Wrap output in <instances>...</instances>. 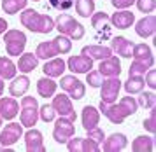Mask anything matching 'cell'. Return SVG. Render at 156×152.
<instances>
[{
	"label": "cell",
	"mask_w": 156,
	"mask_h": 152,
	"mask_svg": "<svg viewBox=\"0 0 156 152\" xmlns=\"http://www.w3.org/2000/svg\"><path fill=\"white\" fill-rule=\"evenodd\" d=\"M139 109V105H137V100L132 98L130 95L125 98H121L119 103H104V102H100L98 105V110L105 116L112 124H121V123H125V119L130 117V116H133L135 112Z\"/></svg>",
	"instance_id": "1"
},
{
	"label": "cell",
	"mask_w": 156,
	"mask_h": 152,
	"mask_svg": "<svg viewBox=\"0 0 156 152\" xmlns=\"http://www.w3.org/2000/svg\"><path fill=\"white\" fill-rule=\"evenodd\" d=\"M20 21L25 28H28L34 33H49L55 30V19L48 14H41L34 9H25L20 14Z\"/></svg>",
	"instance_id": "2"
},
{
	"label": "cell",
	"mask_w": 156,
	"mask_h": 152,
	"mask_svg": "<svg viewBox=\"0 0 156 152\" xmlns=\"http://www.w3.org/2000/svg\"><path fill=\"white\" fill-rule=\"evenodd\" d=\"M55 28L70 40H81L84 37V26L69 14H60L55 21Z\"/></svg>",
	"instance_id": "3"
},
{
	"label": "cell",
	"mask_w": 156,
	"mask_h": 152,
	"mask_svg": "<svg viewBox=\"0 0 156 152\" xmlns=\"http://www.w3.org/2000/svg\"><path fill=\"white\" fill-rule=\"evenodd\" d=\"M39 121V103L34 96L21 98V112H20V123L23 128H34Z\"/></svg>",
	"instance_id": "4"
},
{
	"label": "cell",
	"mask_w": 156,
	"mask_h": 152,
	"mask_svg": "<svg viewBox=\"0 0 156 152\" xmlns=\"http://www.w3.org/2000/svg\"><path fill=\"white\" fill-rule=\"evenodd\" d=\"M4 42H5V51L9 56H20L23 54L27 46V35L20 30H7L4 33Z\"/></svg>",
	"instance_id": "5"
},
{
	"label": "cell",
	"mask_w": 156,
	"mask_h": 152,
	"mask_svg": "<svg viewBox=\"0 0 156 152\" xmlns=\"http://www.w3.org/2000/svg\"><path fill=\"white\" fill-rule=\"evenodd\" d=\"M53 109L56 112V116L60 117H67L70 119L72 123H76V110H74V105H72V100L70 96H67L63 93H60V95H53Z\"/></svg>",
	"instance_id": "6"
},
{
	"label": "cell",
	"mask_w": 156,
	"mask_h": 152,
	"mask_svg": "<svg viewBox=\"0 0 156 152\" xmlns=\"http://www.w3.org/2000/svg\"><path fill=\"white\" fill-rule=\"evenodd\" d=\"M121 81L119 77H107L104 82L100 84V102L104 103H114L118 100V95H119L121 89Z\"/></svg>",
	"instance_id": "7"
},
{
	"label": "cell",
	"mask_w": 156,
	"mask_h": 152,
	"mask_svg": "<svg viewBox=\"0 0 156 152\" xmlns=\"http://www.w3.org/2000/svg\"><path fill=\"white\" fill-rule=\"evenodd\" d=\"M74 133H76V126H74L70 119L67 117L56 119L55 128H53V138H55L56 143H67L69 138L74 136Z\"/></svg>",
	"instance_id": "8"
},
{
	"label": "cell",
	"mask_w": 156,
	"mask_h": 152,
	"mask_svg": "<svg viewBox=\"0 0 156 152\" xmlns=\"http://www.w3.org/2000/svg\"><path fill=\"white\" fill-rule=\"evenodd\" d=\"M60 86H62L63 91L69 93L70 100H81V98H84V93H86L84 84L81 82L79 79H76L74 75H62Z\"/></svg>",
	"instance_id": "9"
},
{
	"label": "cell",
	"mask_w": 156,
	"mask_h": 152,
	"mask_svg": "<svg viewBox=\"0 0 156 152\" xmlns=\"http://www.w3.org/2000/svg\"><path fill=\"white\" fill-rule=\"evenodd\" d=\"M21 136H23L21 123H11V124H7L2 130V133H0V142H2V145L11 147V145H14Z\"/></svg>",
	"instance_id": "10"
},
{
	"label": "cell",
	"mask_w": 156,
	"mask_h": 152,
	"mask_svg": "<svg viewBox=\"0 0 156 152\" xmlns=\"http://www.w3.org/2000/svg\"><path fill=\"white\" fill-rule=\"evenodd\" d=\"M67 149L70 152H98L100 150V143H97L91 138H69L67 142Z\"/></svg>",
	"instance_id": "11"
},
{
	"label": "cell",
	"mask_w": 156,
	"mask_h": 152,
	"mask_svg": "<svg viewBox=\"0 0 156 152\" xmlns=\"http://www.w3.org/2000/svg\"><path fill=\"white\" fill-rule=\"evenodd\" d=\"M25 149L28 152H46L42 133L39 131V130L30 128L28 131L25 133Z\"/></svg>",
	"instance_id": "12"
},
{
	"label": "cell",
	"mask_w": 156,
	"mask_h": 152,
	"mask_svg": "<svg viewBox=\"0 0 156 152\" xmlns=\"http://www.w3.org/2000/svg\"><path fill=\"white\" fill-rule=\"evenodd\" d=\"M67 67L70 72L74 74H88L90 70L93 68V60L88 58V56H70L69 61H67Z\"/></svg>",
	"instance_id": "13"
},
{
	"label": "cell",
	"mask_w": 156,
	"mask_h": 152,
	"mask_svg": "<svg viewBox=\"0 0 156 152\" xmlns=\"http://www.w3.org/2000/svg\"><path fill=\"white\" fill-rule=\"evenodd\" d=\"M98 72L102 74V77H119L121 61L118 60V56H109L107 60H102Z\"/></svg>",
	"instance_id": "14"
},
{
	"label": "cell",
	"mask_w": 156,
	"mask_h": 152,
	"mask_svg": "<svg viewBox=\"0 0 156 152\" xmlns=\"http://www.w3.org/2000/svg\"><path fill=\"white\" fill-rule=\"evenodd\" d=\"M109 21L112 23L114 28L126 30V28H130L135 23V16H133V12H130V11H126V9H123V11H116V12L109 18Z\"/></svg>",
	"instance_id": "15"
},
{
	"label": "cell",
	"mask_w": 156,
	"mask_h": 152,
	"mask_svg": "<svg viewBox=\"0 0 156 152\" xmlns=\"http://www.w3.org/2000/svg\"><path fill=\"white\" fill-rule=\"evenodd\" d=\"M154 30H156V18L153 14H149L146 18L139 19L137 25H135V32H137V35L142 37V39L153 37V35H154Z\"/></svg>",
	"instance_id": "16"
},
{
	"label": "cell",
	"mask_w": 156,
	"mask_h": 152,
	"mask_svg": "<svg viewBox=\"0 0 156 152\" xmlns=\"http://www.w3.org/2000/svg\"><path fill=\"white\" fill-rule=\"evenodd\" d=\"M128 138L123 133H112L109 138H104V150L105 152H119L123 149H126Z\"/></svg>",
	"instance_id": "17"
},
{
	"label": "cell",
	"mask_w": 156,
	"mask_h": 152,
	"mask_svg": "<svg viewBox=\"0 0 156 152\" xmlns=\"http://www.w3.org/2000/svg\"><path fill=\"white\" fill-rule=\"evenodd\" d=\"M20 112V103L14 98H0V116L5 121H12Z\"/></svg>",
	"instance_id": "18"
},
{
	"label": "cell",
	"mask_w": 156,
	"mask_h": 152,
	"mask_svg": "<svg viewBox=\"0 0 156 152\" xmlns=\"http://www.w3.org/2000/svg\"><path fill=\"white\" fill-rule=\"evenodd\" d=\"M81 121H83V128L86 131L91 130L95 126H98V121H100V110L93 105H86L83 109V116H81Z\"/></svg>",
	"instance_id": "19"
},
{
	"label": "cell",
	"mask_w": 156,
	"mask_h": 152,
	"mask_svg": "<svg viewBox=\"0 0 156 152\" xmlns=\"http://www.w3.org/2000/svg\"><path fill=\"white\" fill-rule=\"evenodd\" d=\"M132 56H133V60H137V61H144V63H147L149 67H154L153 49L149 47L147 44H133Z\"/></svg>",
	"instance_id": "20"
},
{
	"label": "cell",
	"mask_w": 156,
	"mask_h": 152,
	"mask_svg": "<svg viewBox=\"0 0 156 152\" xmlns=\"http://www.w3.org/2000/svg\"><path fill=\"white\" fill-rule=\"evenodd\" d=\"M65 67H67V63H65L62 58H51V60L46 61L42 72L46 74V77L55 79V77H62V75H63Z\"/></svg>",
	"instance_id": "21"
},
{
	"label": "cell",
	"mask_w": 156,
	"mask_h": 152,
	"mask_svg": "<svg viewBox=\"0 0 156 152\" xmlns=\"http://www.w3.org/2000/svg\"><path fill=\"white\" fill-rule=\"evenodd\" d=\"M111 49L116 51L121 58H132V49H133V42L128 40L126 37H114L111 42Z\"/></svg>",
	"instance_id": "22"
},
{
	"label": "cell",
	"mask_w": 156,
	"mask_h": 152,
	"mask_svg": "<svg viewBox=\"0 0 156 152\" xmlns=\"http://www.w3.org/2000/svg\"><path fill=\"white\" fill-rule=\"evenodd\" d=\"M83 56H88L91 60H107L109 56H112V49L105 47V46H84L81 51Z\"/></svg>",
	"instance_id": "23"
},
{
	"label": "cell",
	"mask_w": 156,
	"mask_h": 152,
	"mask_svg": "<svg viewBox=\"0 0 156 152\" xmlns=\"http://www.w3.org/2000/svg\"><path fill=\"white\" fill-rule=\"evenodd\" d=\"M37 65H39V58L35 56V53H23L20 54L16 68H20V72L23 74H30L37 68Z\"/></svg>",
	"instance_id": "24"
},
{
	"label": "cell",
	"mask_w": 156,
	"mask_h": 152,
	"mask_svg": "<svg viewBox=\"0 0 156 152\" xmlns=\"http://www.w3.org/2000/svg\"><path fill=\"white\" fill-rule=\"evenodd\" d=\"M60 54V51H58L56 44L55 40H48V42H41L35 49V56L39 60H51V58H55V56Z\"/></svg>",
	"instance_id": "25"
},
{
	"label": "cell",
	"mask_w": 156,
	"mask_h": 152,
	"mask_svg": "<svg viewBox=\"0 0 156 152\" xmlns=\"http://www.w3.org/2000/svg\"><path fill=\"white\" fill-rule=\"evenodd\" d=\"M30 88V79L27 75H20V77H14L12 82L9 84V93L11 96H25V93L28 91Z\"/></svg>",
	"instance_id": "26"
},
{
	"label": "cell",
	"mask_w": 156,
	"mask_h": 152,
	"mask_svg": "<svg viewBox=\"0 0 156 152\" xmlns=\"http://www.w3.org/2000/svg\"><path fill=\"white\" fill-rule=\"evenodd\" d=\"M56 88H58V84L51 77H42V79L37 81V93H39V96H42V98H51L56 93Z\"/></svg>",
	"instance_id": "27"
},
{
	"label": "cell",
	"mask_w": 156,
	"mask_h": 152,
	"mask_svg": "<svg viewBox=\"0 0 156 152\" xmlns=\"http://www.w3.org/2000/svg\"><path fill=\"white\" fill-rule=\"evenodd\" d=\"M154 149V138L153 136H137L132 143V150L133 152H151Z\"/></svg>",
	"instance_id": "28"
},
{
	"label": "cell",
	"mask_w": 156,
	"mask_h": 152,
	"mask_svg": "<svg viewBox=\"0 0 156 152\" xmlns=\"http://www.w3.org/2000/svg\"><path fill=\"white\" fill-rule=\"evenodd\" d=\"M16 65L11 58H0V77L4 81H9V79H14L16 77Z\"/></svg>",
	"instance_id": "29"
},
{
	"label": "cell",
	"mask_w": 156,
	"mask_h": 152,
	"mask_svg": "<svg viewBox=\"0 0 156 152\" xmlns=\"http://www.w3.org/2000/svg\"><path fill=\"white\" fill-rule=\"evenodd\" d=\"M123 84H125V89H126L128 95H137V93H140V91L144 89V86H146L144 77H139V75H130L128 81L123 82Z\"/></svg>",
	"instance_id": "30"
},
{
	"label": "cell",
	"mask_w": 156,
	"mask_h": 152,
	"mask_svg": "<svg viewBox=\"0 0 156 152\" xmlns=\"http://www.w3.org/2000/svg\"><path fill=\"white\" fill-rule=\"evenodd\" d=\"M76 12L81 18H90L95 12V0H76Z\"/></svg>",
	"instance_id": "31"
},
{
	"label": "cell",
	"mask_w": 156,
	"mask_h": 152,
	"mask_svg": "<svg viewBox=\"0 0 156 152\" xmlns=\"http://www.w3.org/2000/svg\"><path fill=\"white\" fill-rule=\"evenodd\" d=\"M28 0H2V9L5 14H16L25 9Z\"/></svg>",
	"instance_id": "32"
},
{
	"label": "cell",
	"mask_w": 156,
	"mask_h": 152,
	"mask_svg": "<svg viewBox=\"0 0 156 152\" xmlns=\"http://www.w3.org/2000/svg\"><path fill=\"white\" fill-rule=\"evenodd\" d=\"M109 14L107 12H93L91 14V25L95 30H102V28H107L109 30Z\"/></svg>",
	"instance_id": "33"
},
{
	"label": "cell",
	"mask_w": 156,
	"mask_h": 152,
	"mask_svg": "<svg viewBox=\"0 0 156 152\" xmlns=\"http://www.w3.org/2000/svg\"><path fill=\"white\" fill-rule=\"evenodd\" d=\"M53 40H55V44H56L60 54H69V53L72 51V40L69 39V37H65V35L60 33L58 37H55Z\"/></svg>",
	"instance_id": "34"
},
{
	"label": "cell",
	"mask_w": 156,
	"mask_h": 152,
	"mask_svg": "<svg viewBox=\"0 0 156 152\" xmlns=\"http://www.w3.org/2000/svg\"><path fill=\"white\" fill-rule=\"evenodd\" d=\"M56 117V112L53 109V105L44 103L42 107H39V119H42L44 123H53Z\"/></svg>",
	"instance_id": "35"
},
{
	"label": "cell",
	"mask_w": 156,
	"mask_h": 152,
	"mask_svg": "<svg viewBox=\"0 0 156 152\" xmlns=\"http://www.w3.org/2000/svg\"><path fill=\"white\" fill-rule=\"evenodd\" d=\"M149 68H153V67H149L147 63H144V61H137V60H133V63L130 65V70H128V75L144 77Z\"/></svg>",
	"instance_id": "36"
},
{
	"label": "cell",
	"mask_w": 156,
	"mask_h": 152,
	"mask_svg": "<svg viewBox=\"0 0 156 152\" xmlns=\"http://www.w3.org/2000/svg\"><path fill=\"white\" fill-rule=\"evenodd\" d=\"M154 103H156V96L153 91L149 93H142L140 91V96L137 100V105L139 107H144V109H154Z\"/></svg>",
	"instance_id": "37"
},
{
	"label": "cell",
	"mask_w": 156,
	"mask_h": 152,
	"mask_svg": "<svg viewBox=\"0 0 156 152\" xmlns=\"http://www.w3.org/2000/svg\"><path fill=\"white\" fill-rule=\"evenodd\" d=\"M135 4H137V9H139L140 12L151 14L156 7V0H135Z\"/></svg>",
	"instance_id": "38"
},
{
	"label": "cell",
	"mask_w": 156,
	"mask_h": 152,
	"mask_svg": "<svg viewBox=\"0 0 156 152\" xmlns=\"http://www.w3.org/2000/svg\"><path fill=\"white\" fill-rule=\"evenodd\" d=\"M86 82L90 84L91 88H100V84L104 82V79H102V74H100L98 70L88 72V74H86Z\"/></svg>",
	"instance_id": "39"
},
{
	"label": "cell",
	"mask_w": 156,
	"mask_h": 152,
	"mask_svg": "<svg viewBox=\"0 0 156 152\" xmlns=\"http://www.w3.org/2000/svg\"><path fill=\"white\" fill-rule=\"evenodd\" d=\"M49 5L62 12V11H69L74 5V0H49Z\"/></svg>",
	"instance_id": "40"
},
{
	"label": "cell",
	"mask_w": 156,
	"mask_h": 152,
	"mask_svg": "<svg viewBox=\"0 0 156 152\" xmlns=\"http://www.w3.org/2000/svg\"><path fill=\"white\" fill-rule=\"evenodd\" d=\"M88 138H91V140H95L97 143H102L104 142V130H100L98 126H95V128H91V130H88Z\"/></svg>",
	"instance_id": "41"
},
{
	"label": "cell",
	"mask_w": 156,
	"mask_h": 152,
	"mask_svg": "<svg viewBox=\"0 0 156 152\" xmlns=\"http://www.w3.org/2000/svg\"><path fill=\"white\" fill-rule=\"evenodd\" d=\"M154 119H156V112H154V109H151V114H149V117H147V119H144V128H146L149 133H154V131H156Z\"/></svg>",
	"instance_id": "42"
},
{
	"label": "cell",
	"mask_w": 156,
	"mask_h": 152,
	"mask_svg": "<svg viewBox=\"0 0 156 152\" xmlns=\"http://www.w3.org/2000/svg\"><path fill=\"white\" fill-rule=\"evenodd\" d=\"M112 7H116L118 11H123V9H128L135 4V0H111Z\"/></svg>",
	"instance_id": "43"
},
{
	"label": "cell",
	"mask_w": 156,
	"mask_h": 152,
	"mask_svg": "<svg viewBox=\"0 0 156 152\" xmlns=\"http://www.w3.org/2000/svg\"><path fill=\"white\" fill-rule=\"evenodd\" d=\"M154 75H156V72H154V70H153V68H149L147 72H146V75H144V77H146V79H144V82L147 84V86H149V88H151V89H154V88H156V82H154Z\"/></svg>",
	"instance_id": "44"
},
{
	"label": "cell",
	"mask_w": 156,
	"mask_h": 152,
	"mask_svg": "<svg viewBox=\"0 0 156 152\" xmlns=\"http://www.w3.org/2000/svg\"><path fill=\"white\" fill-rule=\"evenodd\" d=\"M7 28H9L7 21L4 19V18H0V35H4V33H5V32H7Z\"/></svg>",
	"instance_id": "45"
},
{
	"label": "cell",
	"mask_w": 156,
	"mask_h": 152,
	"mask_svg": "<svg viewBox=\"0 0 156 152\" xmlns=\"http://www.w3.org/2000/svg\"><path fill=\"white\" fill-rule=\"evenodd\" d=\"M0 152H12V149H11V147L2 145V142H0Z\"/></svg>",
	"instance_id": "46"
},
{
	"label": "cell",
	"mask_w": 156,
	"mask_h": 152,
	"mask_svg": "<svg viewBox=\"0 0 156 152\" xmlns=\"http://www.w3.org/2000/svg\"><path fill=\"white\" fill-rule=\"evenodd\" d=\"M4 88H5V84H4V79L0 77V96H2V93H4Z\"/></svg>",
	"instance_id": "47"
},
{
	"label": "cell",
	"mask_w": 156,
	"mask_h": 152,
	"mask_svg": "<svg viewBox=\"0 0 156 152\" xmlns=\"http://www.w3.org/2000/svg\"><path fill=\"white\" fill-rule=\"evenodd\" d=\"M2 121H4V119H2V116H0V126H2Z\"/></svg>",
	"instance_id": "48"
},
{
	"label": "cell",
	"mask_w": 156,
	"mask_h": 152,
	"mask_svg": "<svg viewBox=\"0 0 156 152\" xmlns=\"http://www.w3.org/2000/svg\"><path fill=\"white\" fill-rule=\"evenodd\" d=\"M34 2H39V0H34Z\"/></svg>",
	"instance_id": "49"
}]
</instances>
